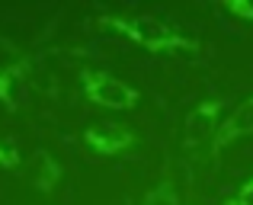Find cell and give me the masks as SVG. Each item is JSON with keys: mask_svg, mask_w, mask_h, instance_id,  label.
Wrapping results in <instances>:
<instances>
[{"mask_svg": "<svg viewBox=\"0 0 253 205\" xmlns=\"http://www.w3.org/2000/svg\"><path fill=\"white\" fill-rule=\"evenodd\" d=\"M93 23L106 32H119V36L131 39L151 55H199L196 39L151 13H103Z\"/></svg>", "mask_w": 253, "mask_h": 205, "instance_id": "cell-1", "label": "cell"}, {"mask_svg": "<svg viewBox=\"0 0 253 205\" xmlns=\"http://www.w3.org/2000/svg\"><path fill=\"white\" fill-rule=\"evenodd\" d=\"M81 87L84 96L96 106H106V109H135L141 93H138L131 83L112 77L109 71H96V68H84L81 71Z\"/></svg>", "mask_w": 253, "mask_h": 205, "instance_id": "cell-2", "label": "cell"}, {"mask_svg": "<svg viewBox=\"0 0 253 205\" xmlns=\"http://www.w3.org/2000/svg\"><path fill=\"white\" fill-rule=\"evenodd\" d=\"M221 112L224 103L221 100H205L199 106H192L189 116L183 122V144L189 154H202V151H211L215 144V131L221 125Z\"/></svg>", "mask_w": 253, "mask_h": 205, "instance_id": "cell-3", "label": "cell"}, {"mask_svg": "<svg viewBox=\"0 0 253 205\" xmlns=\"http://www.w3.org/2000/svg\"><path fill=\"white\" fill-rule=\"evenodd\" d=\"M84 144L93 154L119 157V154H128V151L135 148L138 135L131 128H125V125H119V122H93L90 128L84 131Z\"/></svg>", "mask_w": 253, "mask_h": 205, "instance_id": "cell-4", "label": "cell"}, {"mask_svg": "<svg viewBox=\"0 0 253 205\" xmlns=\"http://www.w3.org/2000/svg\"><path fill=\"white\" fill-rule=\"evenodd\" d=\"M253 135V93L247 100H241L228 116H221V125L215 131V144H211V154H221L224 148L237 144L241 138Z\"/></svg>", "mask_w": 253, "mask_h": 205, "instance_id": "cell-5", "label": "cell"}, {"mask_svg": "<svg viewBox=\"0 0 253 205\" xmlns=\"http://www.w3.org/2000/svg\"><path fill=\"white\" fill-rule=\"evenodd\" d=\"M61 164L55 161L51 154H39V161H36V189L39 193H55L58 189V183H61Z\"/></svg>", "mask_w": 253, "mask_h": 205, "instance_id": "cell-6", "label": "cell"}, {"mask_svg": "<svg viewBox=\"0 0 253 205\" xmlns=\"http://www.w3.org/2000/svg\"><path fill=\"white\" fill-rule=\"evenodd\" d=\"M144 205H179V193H176V183H173L170 170H164L161 183H157L154 189H148Z\"/></svg>", "mask_w": 253, "mask_h": 205, "instance_id": "cell-7", "label": "cell"}, {"mask_svg": "<svg viewBox=\"0 0 253 205\" xmlns=\"http://www.w3.org/2000/svg\"><path fill=\"white\" fill-rule=\"evenodd\" d=\"M19 161H23V154H19V148L10 141V138L0 135V167L3 170H16Z\"/></svg>", "mask_w": 253, "mask_h": 205, "instance_id": "cell-8", "label": "cell"}, {"mask_svg": "<svg viewBox=\"0 0 253 205\" xmlns=\"http://www.w3.org/2000/svg\"><path fill=\"white\" fill-rule=\"evenodd\" d=\"M224 10H228L231 16H237V19H244V23L253 26V3H250V0H228Z\"/></svg>", "mask_w": 253, "mask_h": 205, "instance_id": "cell-9", "label": "cell"}, {"mask_svg": "<svg viewBox=\"0 0 253 205\" xmlns=\"http://www.w3.org/2000/svg\"><path fill=\"white\" fill-rule=\"evenodd\" d=\"M228 205H253V176H250L247 183H244L241 189H237V193H234V199H231Z\"/></svg>", "mask_w": 253, "mask_h": 205, "instance_id": "cell-10", "label": "cell"}]
</instances>
